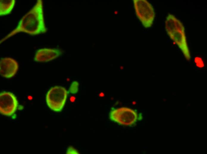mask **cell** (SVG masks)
Segmentation results:
<instances>
[{
	"label": "cell",
	"instance_id": "obj_14",
	"mask_svg": "<svg viewBox=\"0 0 207 154\" xmlns=\"http://www.w3.org/2000/svg\"><path fill=\"white\" fill-rule=\"evenodd\" d=\"M104 94L103 93H101L100 94V96L101 97H102L104 96Z\"/></svg>",
	"mask_w": 207,
	"mask_h": 154
},
{
	"label": "cell",
	"instance_id": "obj_6",
	"mask_svg": "<svg viewBox=\"0 0 207 154\" xmlns=\"http://www.w3.org/2000/svg\"><path fill=\"white\" fill-rule=\"evenodd\" d=\"M61 54V51L58 49H41L36 52L34 60L40 62H49L58 57Z\"/></svg>",
	"mask_w": 207,
	"mask_h": 154
},
{
	"label": "cell",
	"instance_id": "obj_2",
	"mask_svg": "<svg viewBox=\"0 0 207 154\" xmlns=\"http://www.w3.org/2000/svg\"><path fill=\"white\" fill-rule=\"evenodd\" d=\"M68 92L64 87L56 86L51 88L46 96V101L49 108L56 112L62 111L66 102Z\"/></svg>",
	"mask_w": 207,
	"mask_h": 154
},
{
	"label": "cell",
	"instance_id": "obj_8",
	"mask_svg": "<svg viewBox=\"0 0 207 154\" xmlns=\"http://www.w3.org/2000/svg\"><path fill=\"white\" fill-rule=\"evenodd\" d=\"M165 28L169 36L176 31L185 30L184 27L181 22L174 15L171 14H169L167 17Z\"/></svg>",
	"mask_w": 207,
	"mask_h": 154
},
{
	"label": "cell",
	"instance_id": "obj_11",
	"mask_svg": "<svg viewBox=\"0 0 207 154\" xmlns=\"http://www.w3.org/2000/svg\"><path fill=\"white\" fill-rule=\"evenodd\" d=\"M195 62L196 65L199 68H202L204 67V64L202 59L199 57H196L195 59Z\"/></svg>",
	"mask_w": 207,
	"mask_h": 154
},
{
	"label": "cell",
	"instance_id": "obj_15",
	"mask_svg": "<svg viewBox=\"0 0 207 154\" xmlns=\"http://www.w3.org/2000/svg\"><path fill=\"white\" fill-rule=\"evenodd\" d=\"M120 69L122 70L123 68V66H121L120 67Z\"/></svg>",
	"mask_w": 207,
	"mask_h": 154
},
{
	"label": "cell",
	"instance_id": "obj_13",
	"mask_svg": "<svg viewBox=\"0 0 207 154\" xmlns=\"http://www.w3.org/2000/svg\"><path fill=\"white\" fill-rule=\"evenodd\" d=\"M136 102L135 101H133L132 102V104L133 105L136 104Z\"/></svg>",
	"mask_w": 207,
	"mask_h": 154
},
{
	"label": "cell",
	"instance_id": "obj_12",
	"mask_svg": "<svg viewBox=\"0 0 207 154\" xmlns=\"http://www.w3.org/2000/svg\"><path fill=\"white\" fill-rule=\"evenodd\" d=\"M77 150L72 147H69L67 151L66 154H79Z\"/></svg>",
	"mask_w": 207,
	"mask_h": 154
},
{
	"label": "cell",
	"instance_id": "obj_16",
	"mask_svg": "<svg viewBox=\"0 0 207 154\" xmlns=\"http://www.w3.org/2000/svg\"><path fill=\"white\" fill-rule=\"evenodd\" d=\"M114 13H115V14H117V12L116 11H115V12H114Z\"/></svg>",
	"mask_w": 207,
	"mask_h": 154
},
{
	"label": "cell",
	"instance_id": "obj_1",
	"mask_svg": "<svg viewBox=\"0 0 207 154\" xmlns=\"http://www.w3.org/2000/svg\"><path fill=\"white\" fill-rule=\"evenodd\" d=\"M44 21L43 1L37 0L33 7L20 20L12 31L0 40V43L20 32L37 35L47 32Z\"/></svg>",
	"mask_w": 207,
	"mask_h": 154
},
{
	"label": "cell",
	"instance_id": "obj_5",
	"mask_svg": "<svg viewBox=\"0 0 207 154\" xmlns=\"http://www.w3.org/2000/svg\"><path fill=\"white\" fill-rule=\"evenodd\" d=\"M18 68V64L15 59L4 57L0 60V74L2 77L10 78L14 76Z\"/></svg>",
	"mask_w": 207,
	"mask_h": 154
},
{
	"label": "cell",
	"instance_id": "obj_3",
	"mask_svg": "<svg viewBox=\"0 0 207 154\" xmlns=\"http://www.w3.org/2000/svg\"><path fill=\"white\" fill-rule=\"evenodd\" d=\"M133 4L136 15L143 26L146 28L151 27L155 16L151 4L145 0H134Z\"/></svg>",
	"mask_w": 207,
	"mask_h": 154
},
{
	"label": "cell",
	"instance_id": "obj_7",
	"mask_svg": "<svg viewBox=\"0 0 207 154\" xmlns=\"http://www.w3.org/2000/svg\"><path fill=\"white\" fill-rule=\"evenodd\" d=\"M169 36L178 45L188 60L190 59V54L187 43L184 31L177 30Z\"/></svg>",
	"mask_w": 207,
	"mask_h": 154
},
{
	"label": "cell",
	"instance_id": "obj_4",
	"mask_svg": "<svg viewBox=\"0 0 207 154\" xmlns=\"http://www.w3.org/2000/svg\"><path fill=\"white\" fill-rule=\"evenodd\" d=\"M18 105L15 96L11 92H3L0 94V112L2 114L10 116L16 111Z\"/></svg>",
	"mask_w": 207,
	"mask_h": 154
},
{
	"label": "cell",
	"instance_id": "obj_9",
	"mask_svg": "<svg viewBox=\"0 0 207 154\" xmlns=\"http://www.w3.org/2000/svg\"><path fill=\"white\" fill-rule=\"evenodd\" d=\"M15 0H1L0 16H4L10 14L15 6Z\"/></svg>",
	"mask_w": 207,
	"mask_h": 154
},
{
	"label": "cell",
	"instance_id": "obj_10",
	"mask_svg": "<svg viewBox=\"0 0 207 154\" xmlns=\"http://www.w3.org/2000/svg\"><path fill=\"white\" fill-rule=\"evenodd\" d=\"M79 83L76 81L73 82L71 84L69 88V92L72 94L76 93L78 90Z\"/></svg>",
	"mask_w": 207,
	"mask_h": 154
}]
</instances>
